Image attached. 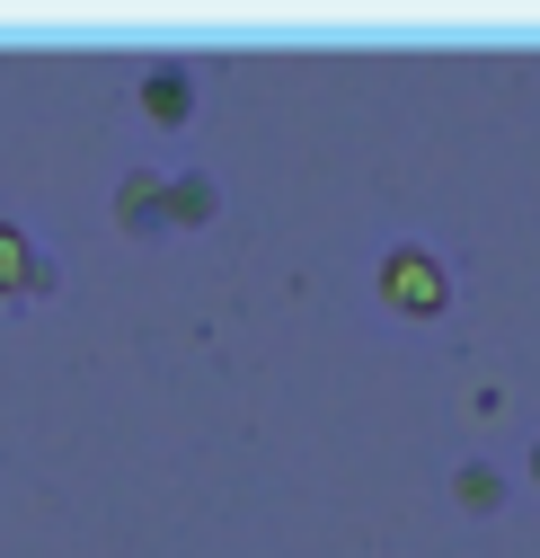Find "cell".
<instances>
[{
	"instance_id": "obj_1",
	"label": "cell",
	"mask_w": 540,
	"mask_h": 558,
	"mask_svg": "<svg viewBox=\"0 0 540 558\" xmlns=\"http://www.w3.org/2000/svg\"><path fill=\"white\" fill-rule=\"evenodd\" d=\"M372 284H381V302H390L398 319H443V311H452V266H443L426 240H390Z\"/></svg>"
},
{
	"instance_id": "obj_2",
	"label": "cell",
	"mask_w": 540,
	"mask_h": 558,
	"mask_svg": "<svg viewBox=\"0 0 540 558\" xmlns=\"http://www.w3.org/2000/svg\"><path fill=\"white\" fill-rule=\"evenodd\" d=\"M27 293H53V257L27 240V222L0 214V302H27Z\"/></svg>"
},
{
	"instance_id": "obj_3",
	"label": "cell",
	"mask_w": 540,
	"mask_h": 558,
	"mask_svg": "<svg viewBox=\"0 0 540 558\" xmlns=\"http://www.w3.org/2000/svg\"><path fill=\"white\" fill-rule=\"evenodd\" d=\"M133 107H143L151 124H186L195 116V72H186V62H143V81H133Z\"/></svg>"
},
{
	"instance_id": "obj_4",
	"label": "cell",
	"mask_w": 540,
	"mask_h": 558,
	"mask_svg": "<svg viewBox=\"0 0 540 558\" xmlns=\"http://www.w3.org/2000/svg\"><path fill=\"white\" fill-rule=\"evenodd\" d=\"M115 231H133V240L169 231V178L160 169H124L115 178Z\"/></svg>"
},
{
	"instance_id": "obj_5",
	"label": "cell",
	"mask_w": 540,
	"mask_h": 558,
	"mask_svg": "<svg viewBox=\"0 0 540 558\" xmlns=\"http://www.w3.org/2000/svg\"><path fill=\"white\" fill-rule=\"evenodd\" d=\"M213 214H222V186H213L205 169H177V178H169V231H205Z\"/></svg>"
},
{
	"instance_id": "obj_6",
	"label": "cell",
	"mask_w": 540,
	"mask_h": 558,
	"mask_svg": "<svg viewBox=\"0 0 540 558\" xmlns=\"http://www.w3.org/2000/svg\"><path fill=\"white\" fill-rule=\"evenodd\" d=\"M452 506H461V514H496V506H505V470L461 461V470H452Z\"/></svg>"
},
{
	"instance_id": "obj_7",
	"label": "cell",
	"mask_w": 540,
	"mask_h": 558,
	"mask_svg": "<svg viewBox=\"0 0 540 558\" xmlns=\"http://www.w3.org/2000/svg\"><path fill=\"white\" fill-rule=\"evenodd\" d=\"M531 487H540V444H531Z\"/></svg>"
}]
</instances>
